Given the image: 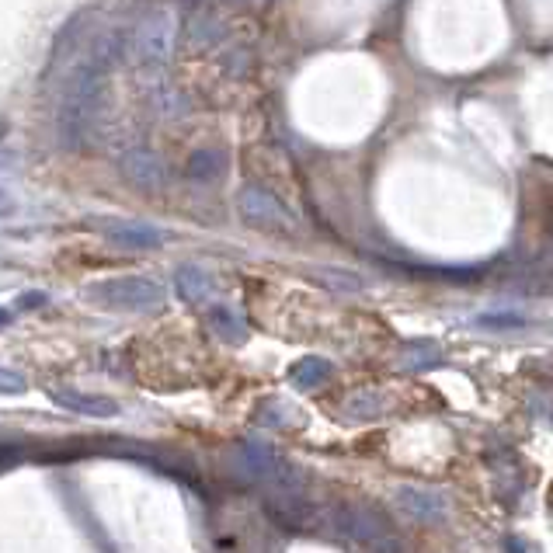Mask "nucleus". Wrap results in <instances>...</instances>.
<instances>
[{"mask_svg":"<svg viewBox=\"0 0 553 553\" xmlns=\"http://www.w3.org/2000/svg\"><path fill=\"white\" fill-rule=\"evenodd\" d=\"M101 94H105V70L94 67V63L87 60L84 67H80L77 74L70 77L67 91H63L60 115H56L63 140H67L70 147H77V143L87 136V129H91V122H94V115H98Z\"/></svg>","mask_w":553,"mask_h":553,"instance_id":"obj_1","label":"nucleus"},{"mask_svg":"<svg viewBox=\"0 0 553 553\" xmlns=\"http://www.w3.org/2000/svg\"><path fill=\"white\" fill-rule=\"evenodd\" d=\"M174 289H178V296L185 303H202L213 286H209V275L206 272L185 265V268H178V275H174Z\"/></svg>","mask_w":553,"mask_h":553,"instance_id":"obj_10","label":"nucleus"},{"mask_svg":"<svg viewBox=\"0 0 553 553\" xmlns=\"http://www.w3.org/2000/svg\"><path fill=\"white\" fill-rule=\"evenodd\" d=\"M174 35H178V18H174V11L157 7V11H150L147 18L133 28L126 53L133 56L140 67H160V63L171 60Z\"/></svg>","mask_w":553,"mask_h":553,"instance_id":"obj_3","label":"nucleus"},{"mask_svg":"<svg viewBox=\"0 0 553 553\" xmlns=\"http://www.w3.org/2000/svg\"><path fill=\"white\" fill-rule=\"evenodd\" d=\"M220 171H223L220 150H199V154H192V160H188V178L195 181H213L220 178Z\"/></svg>","mask_w":553,"mask_h":553,"instance_id":"obj_11","label":"nucleus"},{"mask_svg":"<svg viewBox=\"0 0 553 553\" xmlns=\"http://www.w3.org/2000/svg\"><path fill=\"white\" fill-rule=\"evenodd\" d=\"M394 498H397V505L404 508V512H411L414 519H425V522L442 519V512H446V505H442L439 494L425 491V487H397Z\"/></svg>","mask_w":553,"mask_h":553,"instance_id":"obj_8","label":"nucleus"},{"mask_svg":"<svg viewBox=\"0 0 553 553\" xmlns=\"http://www.w3.org/2000/svg\"><path fill=\"white\" fill-rule=\"evenodd\" d=\"M209 320H213V327L223 334V338H230V341H244V324H240V317L234 314V310L216 307L213 314H209Z\"/></svg>","mask_w":553,"mask_h":553,"instance_id":"obj_13","label":"nucleus"},{"mask_svg":"<svg viewBox=\"0 0 553 553\" xmlns=\"http://www.w3.org/2000/svg\"><path fill=\"white\" fill-rule=\"evenodd\" d=\"M108 240L129 247V251H147V247L164 244V234L157 227H147V223H115V227H108Z\"/></svg>","mask_w":553,"mask_h":553,"instance_id":"obj_9","label":"nucleus"},{"mask_svg":"<svg viewBox=\"0 0 553 553\" xmlns=\"http://www.w3.org/2000/svg\"><path fill=\"white\" fill-rule=\"evenodd\" d=\"M327 529L355 540L366 553H404L400 540L376 508L369 505H334L327 508Z\"/></svg>","mask_w":553,"mask_h":553,"instance_id":"obj_2","label":"nucleus"},{"mask_svg":"<svg viewBox=\"0 0 553 553\" xmlns=\"http://www.w3.org/2000/svg\"><path fill=\"white\" fill-rule=\"evenodd\" d=\"M240 216H244L247 223H254V227H268V230L289 227L286 209H282L268 192H261V188H244V192H240Z\"/></svg>","mask_w":553,"mask_h":553,"instance_id":"obj_5","label":"nucleus"},{"mask_svg":"<svg viewBox=\"0 0 553 553\" xmlns=\"http://www.w3.org/2000/svg\"><path fill=\"white\" fill-rule=\"evenodd\" d=\"M119 167L136 188H143V192H154V188L164 185V164H160V157L154 150H143V147L129 150Z\"/></svg>","mask_w":553,"mask_h":553,"instance_id":"obj_7","label":"nucleus"},{"mask_svg":"<svg viewBox=\"0 0 553 553\" xmlns=\"http://www.w3.org/2000/svg\"><path fill=\"white\" fill-rule=\"evenodd\" d=\"M327 376H331V366H327L324 359H307V362H300V366H296L293 380L300 383V387L317 390V387H324V383H327Z\"/></svg>","mask_w":553,"mask_h":553,"instance_id":"obj_12","label":"nucleus"},{"mask_svg":"<svg viewBox=\"0 0 553 553\" xmlns=\"http://www.w3.org/2000/svg\"><path fill=\"white\" fill-rule=\"evenodd\" d=\"M28 390V380L21 373H14V369H4L0 366V394L4 397H18Z\"/></svg>","mask_w":553,"mask_h":553,"instance_id":"obj_14","label":"nucleus"},{"mask_svg":"<svg viewBox=\"0 0 553 553\" xmlns=\"http://www.w3.org/2000/svg\"><path fill=\"white\" fill-rule=\"evenodd\" d=\"M234 4H268V0H234Z\"/></svg>","mask_w":553,"mask_h":553,"instance_id":"obj_17","label":"nucleus"},{"mask_svg":"<svg viewBox=\"0 0 553 553\" xmlns=\"http://www.w3.org/2000/svg\"><path fill=\"white\" fill-rule=\"evenodd\" d=\"M7 320H11V314H7V310H0V324H7Z\"/></svg>","mask_w":553,"mask_h":553,"instance_id":"obj_18","label":"nucleus"},{"mask_svg":"<svg viewBox=\"0 0 553 553\" xmlns=\"http://www.w3.org/2000/svg\"><path fill=\"white\" fill-rule=\"evenodd\" d=\"M14 213V199L0 188V216H11Z\"/></svg>","mask_w":553,"mask_h":553,"instance_id":"obj_15","label":"nucleus"},{"mask_svg":"<svg viewBox=\"0 0 553 553\" xmlns=\"http://www.w3.org/2000/svg\"><path fill=\"white\" fill-rule=\"evenodd\" d=\"M49 400L74 414H84V418H115V414H119V404H115V400H108L105 394H87V390L56 387V390H49Z\"/></svg>","mask_w":553,"mask_h":553,"instance_id":"obj_6","label":"nucleus"},{"mask_svg":"<svg viewBox=\"0 0 553 553\" xmlns=\"http://www.w3.org/2000/svg\"><path fill=\"white\" fill-rule=\"evenodd\" d=\"M101 303L115 310H150V307H160L164 303V289L150 279H115V282H105V286L94 289Z\"/></svg>","mask_w":553,"mask_h":553,"instance_id":"obj_4","label":"nucleus"},{"mask_svg":"<svg viewBox=\"0 0 553 553\" xmlns=\"http://www.w3.org/2000/svg\"><path fill=\"white\" fill-rule=\"evenodd\" d=\"M484 324H522L519 317H484Z\"/></svg>","mask_w":553,"mask_h":553,"instance_id":"obj_16","label":"nucleus"}]
</instances>
